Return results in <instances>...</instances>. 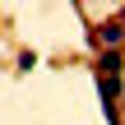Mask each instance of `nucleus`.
I'll return each mask as SVG.
<instances>
[{"instance_id": "f257e3e1", "label": "nucleus", "mask_w": 125, "mask_h": 125, "mask_svg": "<svg viewBox=\"0 0 125 125\" xmlns=\"http://www.w3.org/2000/svg\"><path fill=\"white\" fill-rule=\"evenodd\" d=\"M121 74V56L116 51H102V60H97V79H116Z\"/></svg>"}, {"instance_id": "f03ea898", "label": "nucleus", "mask_w": 125, "mask_h": 125, "mask_svg": "<svg viewBox=\"0 0 125 125\" xmlns=\"http://www.w3.org/2000/svg\"><path fill=\"white\" fill-rule=\"evenodd\" d=\"M121 37H125L121 23H102V28H97V42H121Z\"/></svg>"}]
</instances>
